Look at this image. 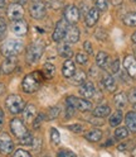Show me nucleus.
<instances>
[{
	"label": "nucleus",
	"mask_w": 136,
	"mask_h": 157,
	"mask_svg": "<svg viewBox=\"0 0 136 157\" xmlns=\"http://www.w3.org/2000/svg\"><path fill=\"white\" fill-rule=\"evenodd\" d=\"M0 72H2V70H0Z\"/></svg>",
	"instance_id": "obj_54"
},
{
	"label": "nucleus",
	"mask_w": 136,
	"mask_h": 157,
	"mask_svg": "<svg viewBox=\"0 0 136 157\" xmlns=\"http://www.w3.org/2000/svg\"><path fill=\"white\" fill-rule=\"evenodd\" d=\"M84 138L88 141V142H92V143H97V142H100L102 140V131L101 129H91L88 131L86 134H84Z\"/></svg>",
	"instance_id": "obj_23"
},
{
	"label": "nucleus",
	"mask_w": 136,
	"mask_h": 157,
	"mask_svg": "<svg viewBox=\"0 0 136 157\" xmlns=\"http://www.w3.org/2000/svg\"><path fill=\"white\" fill-rule=\"evenodd\" d=\"M92 114L95 118H106L111 114V108L107 104L97 105L95 109H92Z\"/></svg>",
	"instance_id": "obj_19"
},
{
	"label": "nucleus",
	"mask_w": 136,
	"mask_h": 157,
	"mask_svg": "<svg viewBox=\"0 0 136 157\" xmlns=\"http://www.w3.org/2000/svg\"><path fill=\"white\" fill-rule=\"evenodd\" d=\"M16 63H18L16 57H5V60L3 61L2 66H0V70H2L3 74L9 75V74H12L15 70Z\"/></svg>",
	"instance_id": "obj_17"
},
{
	"label": "nucleus",
	"mask_w": 136,
	"mask_h": 157,
	"mask_svg": "<svg viewBox=\"0 0 136 157\" xmlns=\"http://www.w3.org/2000/svg\"><path fill=\"white\" fill-rule=\"evenodd\" d=\"M131 2H136V0H131Z\"/></svg>",
	"instance_id": "obj_53"
},
{
	"label": "nucleus",
	"mask_w": 136,
	"mask_h": 157,
	"mask_svg": "<svg viewBox=\"0 0 136 157\" xmlns=\"http://www.w3.org/2000/svg\"><path fill=\"white\" fill-rule=\"evenodd\" d=\"M44 52V42L42 39H37V41L32 42L27 48V62L29 65H35L41 60V57Z\"/></svg>",
	"instance_id": "obj_3"
},
{
	"label": "nucleus",
	"mask_w": 136,
	"mask_h": 157,
	"mask_svg": "<svg viewBox=\"0 0 136 157\" xmlns=\"http://www.w3.org/2000/svg\"><path fill=\"white\" fill-rule=\"evenodd\" d=\"M27 2H28V0H15V3H16V4H20V5L27 4Z\"/></svg>",
	"instance_id": "obj_48"
},
{
	"label": "nucleus",
	"mask_w": 136,
	"mask_h": 157,
	"mask_svg": "<svg viewBox=\"0 0 136 157\" xmlns=\"http://www.w3.org/2000/svg\"><path fill=\"white\" fill-rule=\"evenodd\" d=\"M123 67L130 77L136 78V58L132 55H127L123 60Z\"/></svg>",
	"instance_id": "obj_15"
},
{
	"label": "nucleus",
	"mask_w": 136,
	"mask_h": 157,
	"mask_svg": "<svg viewBox=\"0 0 136 157\" xmlns=\"http://www.w3.org/2000/svg\"><path fill=\"white\" fill-rule=\"evenodd\" d=\"M5 106H6V109L10 112L12 114L16 115V114L23 112L24 106H25V101L23 100L22 96H19L16 94H12V95L6 96V99H5Z\"/></svg>",
	"instance_id": "obj_5"
},
{
	"label": "nucleus",
	"mask_w": 136,
	"mask_h": 157,
	"mask_svg": "<svg viewBox=\"0 0 136 157\" xmlns=\"http://www.w3.org/2000/svg\"><path fill=\"white\" fill-rule=\"evenodd\" d=\"M43 157H51V156H43Z\"/></svg>",
	"instance_id": "obj_52"
},
{
	"label": "nucleus",
	"mask_w": 136,
	"mask_h": 157,
	"mask_svg": "<svg viewBox=\"0 0 136 157\" xmlns=\"http://www.w3.org/2000/svg\"><path fill=\"white\" fill-rule=\"evenodd\" d=\"M126 103H127V96H126V94L123 91H120L113 96V104L117 106L120 110L122 109V108H125Z\"/></svg>",
	"instance_id": "obj_27"
},
{
	"label": "nucleus",
	"mask_w": 136,
	"mask_h": 157,
	"mask_svg": "<svg viewBox=\"0 0 136 157\" xmlns=\"http://www.w3.org/2000/svg\"><path fill=\"white\" fill-rule=\"evenodd\" d=\"M129 129L126 128V127H116V129H115V140H117V141H122V140H126L129 137Z\"/></svg>",
	"instance_id": "obj_29"
},
{
	"label": "nucleus",
	"mask_w": 136,
	"mask_h": 157,
	"mask_svg": "<svg viewBox=\"0 0 136 157\" xmlns=\"http://www.w3.org/2000/svg\"><path fill=\"white\" fill-rule=\"evenodd\" d=\"M3 124H4V112L3 109H0V128L3 127Z\"/></svg>",
	"instance_id": "obj_46"
},
{
	"label": "nucleus",
	"mask_w": 136,
	"mask_h": 157,
	"mask_svg": "<svg viewBox=\"0 0 136 157\" xmlns=\"http://www.w3.org/2000/svg\"><path fill=\"white\" fill-rule=\"evenodd\" d=\"M51 141L54 146H58L61 143V134L55 128H51Z\"/></svg>",
	"instance_id": "obj_33"
},
{
	"label": "nucleus",
	"mask_w": 136,
	"mask_h": 157,
	"mask_svg": "<svg viewBox=\"0 0 136 157\" xmlns=\"http://www.w3.org/2000/svg\"><path fill=\"white\" fill-rule=\"evenodd\" d=\"M6 29H8V23H6V21H5L3 17H0V39H3V37L5 36Z\"/></svg>",
	"instance_id": "obj_36"
},
{
	"label": "nucleus",
	"mask_w": 136,
	"mask_h": 157,
	"mask_svg": "<svg viewBox=\"0 0 136 157\" xmlns=\"http://www.w3.org/2000/svg\"><path fill=\"white\" fill-rule=\"evenodd\" d=\"M5 93V85L3 82H0V95H3Z\"/></svg>",
	"instance_id": "obj_47"
},
{
	"label": "nucleus",
	"mask_w": 136,
	"mask_h": 157,
	"mask_svg": "<svg viewBox=\"0 0 136 157\" xmlns=\"http://www.w3.org/2000/svg\"><path fill=\"white\" fill-rule=\"evenodd\" d=\"M131 38H132V42H134V43H136V32H134V34H132V37H131Z\"/></svg>",
	"instance_id": "obj_49"
},
{
	"label": "nucleus",
	"mask_w": 136,
	"mask_h": 157,
	"mask_svg": "<svg viewBox=\"0 0 136 157\" xmlns=\"http://www.w3.org/2000/svg\"><path fill=\"white\" fill-rule=\"evenodd\" d=\"M80 37H81V32L78 27L76 24H70V27L67 29L66 37H64V41L67 43H77L80 41Z\"/></svg>",
	"instance_id": "obj_14"
},
{
	"label": "nucleus",
	"mask_w": 136,
	"mask_h": 157,
	"mask_svg": "<svg viewBox=\"0 0 136 157\" xmlns=\"http://www.w3.org/2000/svg\"><path fill=\"white\" fill-rule=\"evenodd\" d=\"M59 112H61V109H59V106H51L49 109L47 110V114H45V117H47V119L48 121H52V119H55V118L59 115Z\"/></svg>",
	"instance_id": "obj_31"
},
{
	"label": "nucleus",
	"mask_w": 136,
	"mask_h": 157,
	"mask_svg": "<svg viewBox=\"0 0 136 157\" xmlns=\"http://www.w3.org/2000/svg\"><path fill=\"white\" fill-rule=\"evenodd\" d=\"M33 2H34V0H33Z\"/></svg>",
	"instance_id": "obj_55"
},
{
	"label": "nucleus",
	"mask_w": 136,
	"mask_h": 157,
	"mask_svg": "<svg viewBox=\"0 0 136 157\" xmlns=\"http://www.w3.org/2000/svg\"><path fill=\"white\" fill-rule=\"evenodd\" d=\"M43 75L41 71H34L28 74L22 81V89L24 93L27 94H33L35 91H38L42 86V81H43Z\"/></svg>",
	"instance_id": "obj_2"
},
{
	"label": "nucleus",
	"mask_w": 136,
	"mask_h": 157,
	"mask_svg": "<svg viewBox=\"0 0 136 157\" xmlns=\"http://www.w3.org/2000/svg\"><path fill=\"white\" fill-rule=\"evenodd\" d=\"M102 85L105 86V89L110 91V93H113L116 90V81H115V78L111 74H105L102 76Z\"/></svg>",
	"instance_id": "obj_21"
},
{
	"label": "nucleus",
	"mask_w": 136,
	"mask_h": 157,
	"mask_svg": "<svg viewBox=\"0 0 136 157\" xmlns=\"http://www.w3.org/2000/svg\"><path fill=\"white\" fill-rule=\"evenodd\" d=\"M74 112H76L74 108H72V106H70V105H67V108H66V114H64L66 117H64V118H67V119H70V118H72V117H73Z\"/></svg>",
	"instance_id": "obj_42"
},
{
	"label": "nucleus",
	"mask_w": 136,
	"mask_h": 157,
	"mask_svg": "<svg viewBox=\"0 0 136 157\" xmlns=\"http://www.w3.org/2000/svg\"><path fill=\"white\" fill-rule=\"evenodd\" d=\"M8 9L6 6V0H0V14H3Z\"/></svg>",
	"instance_id": "obj_44"
},
{
	"label": "nucleus",
	"mask_w": 136,
	"mask_h": 157,
	"mask_svg": "<svg viewBox=\"0 0 136 157\" xmlns=\"http://www.w3.org/2000/svg\"><path fill=\"white\" fill-rule=\"evenodd\" d=\"M9 125H10V131H12L13 136L16 137V140L19 141L20 144H23V146H33L34 144V137L27 129V127L22 119L13 118Z\"/></svg>",
	"instance_id": "obj_1"
},
{
	"label": "nucleus",
	"mask_w": 136,
	"mask_h": 157,
	"mask_svg": "<svg viewBox=\"0 0 136 157\" xmlns=\"http://www.w3.org/2000/svg\"><path fill=\"white\" fill-rule=\"evenodd\" d=\"M66 104L74 108L76 110H80V112H91L93 109V105L90 100L83 99V98H77V96H73V95L67 98Z\"/></svg>",
	"instance_id": "obj_6"
},
{
	"label": "nucleus",
	"mask_w": 136,
	"mask_h": 157,
	"mask_svg": "<svg viewBox=\"0 0 136 157\" xmlns=\"http://www.w3.org/2000/svg\"><path fill=\"white\" fill-rule=\"evenodd\" d=\"M68 129L74 132V133H82L83 125L82 124H71V125H68Z\"/></svg>",
	"instance_id": "obj_40"
},
{
	"label": "nucleus",
	"mask_w": 136,
	"mask_h": 157,
	"mask_svg": "<svg viewBox=\"0 0 136 157\" xmlns=\"http://www.w3.org/2000/svg\"><path fill=\"white\" fill-rule=\"evenodd\" d=\"M109 53H106L103 51H100L96 55V63H97V67L102 68V70H105L106 67L109 66Z\"/></svg>",
	"instance_id": "obj_25"
},
{
	"label": "nucleus",
	"mask_w": 136,
	"mask_h": 157,
	"mask_svg": "<svg viewBox=\"0 0 136 157\" xmlns=\"http://www.w3.org/2000/svg\"><path fill=\"white\" fill-rule=\"evenodd\" d=\"M22 113H23V119L27 123H33L37 118V108L33 104H27Z\"/></svg>",
	"instance_id": "obj_18"
},
{
	"label": "nucleus",
	"mask_w": 136,
	"mask_h": 157,
	"mask_svg": "<svg viewBox=\"0 0 136 157\" xmlns=\"http://www.w3.org/2000/svg\"><path fill=\"white\" fill-rule=\"evenodd\" d=\"M117 148H119L120 151H125V150H127V148H129V143H121V144H119V146H117Z\"/></svg>",
	"instance_id": "obj_45"
},
{
	"label": "nucleus",
	"mask_w": 136,
	"mask_h": 157,
	"mask_svg": "<svg viewBox=\"0 0 136 157\" xmlns=\"http://www.w3.org/2000/svg\"><path fill=\"white\" fill-rule=\"evenodd\" d=\"M68 27H70V24L67 23V21H66L64 18L57 22L55 28H54V31H53V34H52V39H53L54 42H62L63 41L64 37H66Z\"/></svg>",
	"instance_id": "obj_8"
},
{
	"label": "nucleus",
	"mask_w": 136,
	"mask_h": 157,
	"mask_svg": "<svg viewBox=\"0 0 136 157\" xmlns=\"http://www.w3.org/2000/svg\"><path fill=\"white\" fill-rule=\"evenodd\" d=\"M72 80H73V84H78L81 85L83 81H86V72L82 71V70H76L73 77H72Z\"/></svg>",
	"instance_id": "obj_30"
},
{
	"label": "nucleus",
	"mask_w": 136,
	"mask_h": 157,
	"mask_svg": "<svg viewBox=\"0 0 136 157\" xmlns=\"http://www.w3.org/2000/svg\"><path fill=\"white\" fill-rule=\"evenodd\" d=\"M12 157H32V155L25 150H16V151H14Z\"/></svg>",
	"instance_id": "obj_38"
},
{
	"label": "nucleus",
	"mask_w": 136,
	"mask_h": 157,
	"mask_svg": "<svg viewBox=\"0 0 136 157\" xmlns=\"http://www.w3.org/2000/svg\"><path fill=\"white\" fill-rule=\"evenodd\" d=\"M57 157H77V155L74 152H72L71 150H59L57 152Z\"/></svg>",
	"instance_id": "obj_37"
},
{
	"label": "nucleus",
	"mask_w": 136,
	"mask_h": 157,
	"mask_svg": "<svg viewBox=\"0 0 136 157\" xmlns=\"http://www.w3.org/2000/svg\"><path fill=\"white\" fill-rule=\"evenodd\" d=\"M134 108H135V112H136V104H135V105H134Z\"/></svg>",
	"instance_id": "obj_51"
},
{
	"label": "nucleus",
	"mask_w": 136,
	"mask_h": 157,
	"mask_svg": "<svg viewBox=\"0 0 136 157\" xmlns=\"http://www.w3.org/2000/svg\"><path fill=\"white\" fill-rule=\"evenodd\" d=\"M111 71L113 74H117L120 71V60H119V58H115V60L112 61V63H111Z\"/></svg>",
	"instance_id": "obj_39"
},
{
	"label": "nucleus",
	"mask_w": 136,
	"mask_h": 157,
	"mask_svg": "<svg viewBox=\"0 0 136 157\" xmlns=\"http://www.w3.org/2000/svg\"><path fill=\"white\" fill-rule=\"evenodd\" d=\"M14 151V142L8 133H0V152L4 155H9Z\"/></svg>",
	"instance_id": "obj_11"
},
{
	"label": "nucleus",
	"mask_w": 136,
	"mask_h": 157,
	"mask_svg": "<svg viewBox=\"0 0 136 157\" xmlns=\"http://www.w3.org/2000/svg\"><path fill=\"white\" fill-rule=\"evenodd\" d=\"M29 14L33 19H37V21H41L43 19L47 14V6L41 0H34V2L29 6Z\"/></svg>",
	"instance_id": "obj_7"
},
{
	"label": "nucleus",
	"mask_w": 136,
	"mask_h": 157,
	"mask_svg": "<svg viewBox=\"0 0 136 157\" xmlns=\"http://www.w3.org/2000/svg\"><path fill=\"white\" fill-rule=\"evenodd\" d=\"M80 95L83 98V99H93L95 95H96V87L93 85L92 81L90 80H86L80 85Z\"/></svg>",
	"instance_id": "obj_12"
},
{
	"label": "nucleus",
	"mask_w": 136,
	"mask_h": 157,
	"mask_svg": "<svg viewBox=\"0 0 136 157\" xmlns=\"http://www.w3.org/2000/svg\"><path fill=\"white\" fill-rule=\"evenodd\" d=\"M41 72H42L44 78H47V80H51V78H53L54 75H55V66L52 62H45L43 65V68H42Z\"/></svg>",
	"instance_id": "obj_24"
},
{
	"label": "nucleus",
	"mask_w": 136,
	"mask_h": 157,
	"mask_svg": "<svg viewBox=\"0 0 136 157\" xmlns=\"http://www.w3.org/2000/svg\"><path fill=\"white\" fill-rule=\"evenodd\" d=\"M110 5V2L109 0H96V9L100 12H103V10H107V8Z\"/></svg>",
	"instance_id": "obj_34"
},
{
	"label": "nucleus",
	"mask_w": 136,
	"mask_h": 157,
	"mask_svg": "<svg viewBox=\"0 0 136 157\" xmlns=\"http://www.w3.org/2000/svg\"><path fill=\"white\" fill-rule=\"evenodd\" d=\"M125 123L129 132L136 133V112H129L125 115Z\"/></svg>",
	"instance_id": "obj_22"
},
{
	"label": "nucleus",
	"mask_w": 136,
	"mask_h": 157,
	"mask_svg": "<svg viewBox=\"0 0 136 157\" xmlns=\"http://www.w3.org/2000/svg\"><path fill=\"white\" fill-rule=\"evenodd\" d=\"M10 31L16 37H24V36H27V33L29 31V25L24 19H20V21H15L12 23Z\"/></svg>",
	"instance_id": "obj_13"
},
{
	"label": "nucleus",
	"mask_w": 136,
	"mask_h": 157,
	"mask_svg": "<svg viewBox=\"0 0 136 157\" xmlns=\"http://www.w3.org/2000/svg\"><path fill=\"white\" fill-rule=\"evenodd\" d=\"M81 12L74 4H70L64 8V19L68 24H76L80 21Z\"/></svg>",
	"instance_id": "obj_10"
},
{
	"label": "nucleus",
	"mask_w": 136,
	"mask_h": 157,
	"mask_svg": "<svg viewBox=\"0 0 136 157\" xmlns=\"http://www.w3.org/2000/svg\"><path fill=\"white\" fill-rule=\"evenodd\" d=\"M131 156H132V157H136V147L131 151Z\"/></svg>",
	"instance_id": "obj_50"
},
{
	"label": "nucleus",
	"mask_w": 136,
	"mask_h": 157,
	"mask_svg": "<svg viewBox=\"0 0 136 157\" xmlns=\"http://www.w3.org/2000/svg\"><path fill=\"white\" fill-rule=\"evenodd\" d=\"M76 61L78 65H86L87 62H88V55L83 53V52H78L76 55Z\"/></svg>",
	"instance_id": "obj_35"
},
{
	"label": "nucleus",
	"mask_w": 136,
	"mask_h": 157,
	"mask_svg": "<svg viewBox=\"0 0 136 157\" xmlns=\"http://www.w3.org/2000/svg\"><path fill=\"white\" fill-rule=\"evenodd\" d=\"M76 72V66H74V62L71 60H66L63 66H62V74L66 78H72L73 75Z\"/></svg>",
	"instance_id": "obj_20"
},
{
	"label": "nucleus",
	"mask_w": 136,
	"mask_h": 157,
	"mask_svg": "<svg viewBox=\"0 0 136 157\" xmlns=\"http://www.w3.org/2000/svg\"><path fill=\"white\" fill-rule=\"evenodd\" d=\"M58 53H59L61 57H64V58H67V60H70V58L72 57V55H73V51L70 47V44H68L67 42H64V43H61L59 46H58Z\"/></svg>",
	"instance_id": "obj_26"
},
{
	"label": "nucleus",
	"mask_w": 136,
	"mask_h": 157,
	"mask_svg": "<svg viewBox=\"0 0 136 157\" xmlns=\"http://www.w3.org/2000/svg\"><path fill=\"white\" fill-rule=\"evenodd\" d=\"M6 15H8V18L10 19L12 22L20 21V19H23V17H24V8H23V5L16 4V3H13L10 5H8Z\"/></svg>",
	"instance_id": "obj_9"
},
{
	"label": "nucleus",
	"mask_w": 136,
	"mask_h": 157,
	"mask_svg": "<svg viewBox=\"0 0 136 157\" xmlns=\"http://www.w3.org/2000/svg\"><path fill=\"white\" fill-rule=\"evenodd\" d=\"M83 50L86 51V53L87 55H92L93 53V50H92V44H91V42H88V41H86L84 43H83Z\"/></svg>",
	"instance_id": "obj_41"
},
{
	"label": "nucleus",
	"mask_w": 136,
	"mask_h": 157,
	"mask_svg": "<svg viewBox=\"0 0 136 157\" xmlns=\"http://www.w3.org/2000/svg\"><path fill=\"white\" fill-rule=\"evenodd\" d=\"M122 119H123V114H122V112L119 109V110H116V112L110 117L109 123H110L111 127H119V125L121 124Z\"/></svg>",
	"instance_id": "obj_28"
},
{
	"label": "nucleus",
	"mask_w": 136,
	"mask_h": 157,
	"mask_svg": "<svg viewBox=\"0 0 136 157\" xmlns=\"http://www.w3.org/2000/svg\"><path fill=\"white\" fill-rule=\"evenodd\" d=\"M123 23L127 27H136V13H129L123 17Z\"/></svg>",
	"instance_id": "obj_32"
},
{
	"label": "nucleus",
	"mask_w": 136,
	"mask_h": 157,
	"mask_svg": "<svg viewBox=\"0 0 136 157\" xmlns=\"http://www.w3.org/2000/svg\"><path fill=\"white\" fill-rule=\"evenodd\" d=\"M100 10H97L96 8H92L90 9L88 12H87V14L84 15V23H86V27L88 28H92L97 24V22H98L100 19Z\"/></svg>",
	"instance_id": "obj_16"
},
{
	"label": "nucleus",
	"mask_w": 136,
	"mask_h": 157,
	"mask_svg": "<svg viewBox=\"0 0 136 157\" xmlns=\"http://www.w3.org/2000/svg\"><path fill=\"white\" fill-rule=\"evenodd\" d=\"M23 48H24V43L22 41L10 38V39H6V41L3 42L0 51H2L3 56H5V57H16L23 51Z\"/></svg>",
	"instance_id": "obj_4"
},
{
	"label": "nucleus",
	"mask_w": 136,
	"mask_h": 157,
	"mask_svg": "<svg viewBox=\"0 0 136 157\" xmlns=\"http://www.w3.org/2000/svg\"><path fill=\"white\" fill-rule=\"evenodd\" d=\"M127 100H130L131 103L136 104V87H134V89L130 90L129 93V98H127Z\"/></svg>",
	"instance_id": "obj_43"
}]
</instances>
